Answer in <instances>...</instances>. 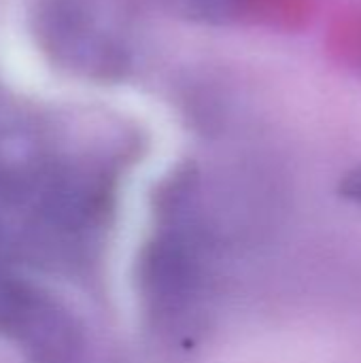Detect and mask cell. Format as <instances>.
<instances>
[{
	"instance_id": "obj_1",
	"label": "cell",
	"mask_w": 361,
	"mask_h": 363,
	"mask_svg": "<svg viewBox=\"0 0 361 363\" xmlns=\"http://www.w3.org/2000/svg\"><path fill=\"white\" fill-rule=\"evenodd\" d=\"M211 247L198 219L174 213L149 245L143 259L145 296L153 313L168 325L187 321L206 294Z\"/></svg>"
},
{
	"instance_id": "obj_2",
	"label": "cell",
	"mask_w": 361,
	"mask_h": 363,
	"mask_svg": "<svg viewBox=\"0 0 361 363\" xmlns=\"http://www.w3.org/2000/svg\"><path fill=\"white\" fill-rule=\"evenodd\" d=\"M43 32L68 66L106 74L126 62L119 34L94 0H49L43 9Z\"/></svg>"
},
{
	"instance_id": "obj_3",
	"label": "cell",
	"mask_w": 361,
	"mask_h": 363,
	"mask_svg": "<svg viewBox=\"0 0 361 363\" xmlns=\"http://www.w3.org/2000/svg\"><path fill=\"white\" fill-rule=\"evenodd\" d=\"M340 196L353 204L361 206V166L353 168L343 181H340Z\"/></svg>"
},
{
	"instance_id": "obj_4",
	"label": "cell",
	"mask_w": 361,
	"mask_h": 363,
	"mask_svg": "<svg viewBox=\"0 0 361 363\" xmlns=\"http://www.w3.org/2000/svg\"><path fill=\"white\" fill-rule=\"evenodd\" d=\"M187 2H194V4H206V6H215V4H226L230 0H187Z\"/></svg>"
}]
</instances>
